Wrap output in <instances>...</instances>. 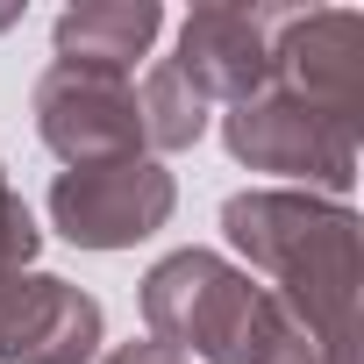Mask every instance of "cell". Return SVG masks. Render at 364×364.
I'll use <instances>...</instances> for the list:
<instances>
[{
	"label": "cell",
	"mask_w": 364,
	"mask_h": 364,
	"mask_svg": "<svg viewBox=\"0 0 364 364\" xmlns=\"http://www.w3.org/2000/svg\"><path fill=\"white\" fill-rule=\"evenodd\" d=\"M36 136L50 157L72 164H107V157H143V114H136V79L122 72H86V65H50L36 79Z\"/></svg>",
	"instance_id": "5b68a950"
},
{
	"label": "cell",
	"mask_w": 364,
	"mask_h": 364,
	"mask_svg": "<svg viewBox=\"0 0 364 364\" xmlns=\"http://www.w3.org/2000/svg\"><path fill=\"white\" fill-rule=\"evenodd\" d=\"M36 243H43V229H36L29 200L8 186V164H0V286L22 279V272L36 264Z\"/></svg>",
	"instance_id": "8fae6325"
},
{
	"label": "cell",
	"mask_w": 364,
	"mask_h": 364,
	"mask_svg": "<svg viewBox=\"0 0 364 364\" xmlns=\"http://www.w3.org/2000/svg\"><path fill=\"white\" fill-rule=\"evenodd\" d=\"M222 143L236 164L250 171H272V178H300L307 193L321 200H343L357 186V143H364V122L350 114H328L286 86H264L250 100H236L222 114Z\"/></svg>",
	"instance_id": "3957f363"
},
{
	"label": "cell",
	"mask_w": 364,
	"mask_h": 364,
	"mask_svg": "<svg viewBox=\"0 0 364 364\" xmlns=\"http://www.w3.org/2000/svg\"><path fill=\"white\" fill-rule=\"evenodd\" d=\"M136 114H143V157L150 150H193L208 136V100L178 79V65H150L136 86Z\"/></svg>",
	"instance_id": "30bf717a"
},
{
	"label": "cell",
	"mask_w": 364,
	"mask_h": 364,
	"mask_svg": "<svg viewBox=\"0 0 364 364\" xmlns=\"http://www.w3.org/2000/svg\"><path fill=\"white\" fill-rule=\"evenodd\" d=\"M100 336V300L58 272H22L0 286V364H93Z\"/></svg>",
	"instance_id": "ba28073f"
},
{
	"label": "cell",
	"mask_w": 364,
	"mask_h": 364,
	"mask_svg": "<svg viewBox=\"0 0 364 364\" xmlns=\"http://www.w3.org/2000/svg\"><path fill=\"white\" fill-rule=\"evenodd\" d=\"M178 208V186L157 157H107V164H72L50 186V222L79 250H129L157 236Z\"/></svg>",
	"instance_id": "277c9868"
},
{
	"label": "cell",
	"mask_w": 364,
	"mask_h": 364,
	"mask_svg": "<svg viewBox=\"0 0 364 364\" xmlns=\"http://www.w3.org/2000/svg\"><path fill=\"white\" fill-rule=\"evenodd\" d=\"M286 8H250V0H208L178 29V79H186L208 107L215 100H250L272 86V29Z\"/></svg>",
	"instance_id": "52a82bcc"
},
{
	"label": "cell",
	"mask_w": 364,
	"mask_h": 364,
	"mask_svg": "<svg viewBox=\"0 0 364 364\" xmlns=\"http://www.w3.org/2000/svg\"><path fill=\"white\" fill-rule=\"evenodd\" d=\"M272 86L364 122V15L357 8H286L272 29Z\"/></svg>",
	"instance_id": "8992f818"
},
{
	"label": "cell",
	"mask_w": 364,
	"mask_h": 364,
	"mask_svg": "<svg viewBox=\"0 0 364 364\" xmlns=\"http://www.w3.org/2000/svg\"><path fill=\"white\" fill-rule=\"evenodd\" d=\"M222 236L243 257V272L293 314V328L314 343L321 364H357L364 243L343 200L300 186H250L222 200Z\"/></svg>",
	"instance_id": "6da1fadb"
},
{
	"label": "cell",
	"mask_w": 364,
	"mask_h": 364,
	"mask_svg": "<svg viewBox=\"0 0 364 364\" xmlns=\"http://www.w3.org/2000/svg\"><path fill=\"white\" fill-rule=\"evenodd\" d=\"M164 29V8L157 0H79V8L58 15L50 29V50L58 65H86V72H136V58H150Z\"/></svg>",
	"instance_id": "9c48e42d"
},
{
	"label": "cell",
	"mask_w": 364,
	"mask_h": 364,
	"mask_svg": "<svg viewBox=\"0 0 364 364\" xmlns=\"http://www.w3.org/2000/svg\"><path fill=\"white\" fill-rule=\"evenodd\" d=\"M100 364H186V357H178V350H164V343H150V336H143V343H114V350H107Z\"/></svg>",
	"instance_id": "7c38bea8"
},
{
	"label": "cell",
	"mask_w": 364,
	"mask_h": 364,
	"mask_svg": "<svg viewBox=\"0 0 364 364\" xmlns=\"http://www.w3.org/2000/svg\"><path fill=\"white\" fill-rule=\"evenodd\" d=\"M150 343L200 364H321L293 314L222 250H171L143 272Z\"/></svg>",
	"instance_id": "7a4b0ae2"
}]
</instances>
